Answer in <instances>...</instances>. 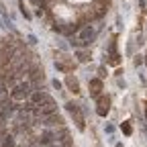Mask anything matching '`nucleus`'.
<instances>
[{
	"mask_svg": "<svg viewBox=\"0 0 147 147\" xmlns=\"http://www.w3.org/2000/svg\"><path fill=\"white\" fill-rule=\"evenodd\" d=\"M100 90H102V80H92L90 82V94L92 96H100Z\"/></svg>",
	"mask_w": 147,
	"mask_h": 147,
	"instance_id": "obj_1",
	"label": "nucleus"
},
{
	"mask_svg": "<svg viewBox=\"0 0 147 147\" xmlns=\"http://www.w3.org/2000/svg\"><path fill=\"white\" fill-rule=\"evenodd\" d=\"M108 104H110L108 98H100V106H98V115H100V117H104V115L108 113Z\"/></svg>",
	"mask_w": 147,
	"mask_h": 147,
	"instance_id": "obj_2",
	"label": "nucleus"
},
{
	"mask_svg": "<svg viewBox=\"0 0 147 147\" xmlns=\"http://www.w3.org/2000/svg\"><path fill=\"white\" fill-rule=\"evenodd\" d=\"M67 86L71 88L74 94H78V92H80V88H78V80H74L71 76H67Z\"/></svg>",
	"mask_w": 147,
	"mask_h": 147,
	"instance_id": "obj_3",
	"label": "nucleus"
},
{
	"mask_svg": "<svg viewBox=\"0 0 147 147\" xmlns=\"http://www.w3.org/2000/svg\"><path fill=\"white\" fill-rule=\"evenodd\" d=\"M123 131L129 135V133H131V127H129V125H123Z\"/></svg>",
	"mask_w": 147,
	"mask_h": 147,
	"instance_id": "obj_4",
	"label": "nucleus"
}]
</instances>
